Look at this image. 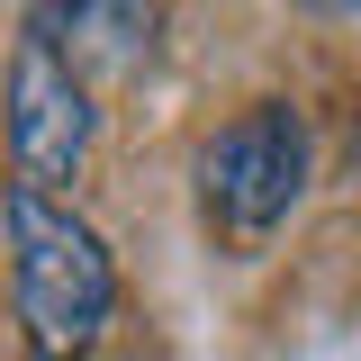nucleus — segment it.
<instances>
[{
  "label": "nucleus",
  "mask_w": 361,
  "mask_h": 361,
  "mask_svg": "<svg viewBox=\"0 0 361 361\" xmlns=\"http://www.w3.org/2000/svg\"><path fill=\"white\" fill-rule=\"evenodd\" d=\"M307 9H334V18H343V9H361V0H307Z\"/></svg>",
  "instance_id": "39448f33"
},
{
  "label": "nucleus",
  "mask_w": 361,
  "mask_h": 361,
  "mask_svg": "<svg viewBox=\"0 0 361 361\" xmlns=\"http://www.w3.org/2000/svg\"><path fill=\"white\" fill-rule=\"evenodd\" d=\"M0 244H9V307L27 361H90L118 325V262L73 199H45L27 180L0 190Z\"/></svg>",
  "instance_id": "f257e3e1"
},
{
  "label": "nucleus",
  "mask_w": 361,
  "mask_h": 361,
  "mask_svg": "<svg viewBox=\"0 0 361 361\" xmlns=\"http://www.w3.org/2000/svg\"><path fill=\"white\" fill-rule=\"evenodd\" d=\"M27 27H37L73 73H135L154 54V0H27Z\"/></svg>",
  "instance_id": "20e7f679"
},
{
  "label": "nucleus",
  "mask_w": 361,
  "mask_h": 361,
  "mask_svg": "<svg viewBox=\"0 0 361 361\" xmlns=\"http://www.w3.org/2000/svg\"><path fill=\"white\" fill-rule=\"evenodd\" d=\"M90 82L37 37L18 27L9 45V73H0V135H9V180H27L45 199H63L90 163Z\"/></svg>",
  "instance_id": "7ed1b4c3"
},
{
  "label": "nucleus",
  "mask_w": 361,
  "mask_h": 361,
  "mask_svg": "<svg viewBox=\"0 0 361 361\" xmlns=\"http://www.w3.org/2000/svg\"><path fill=\"white\" fill-rule=\"evenodd\" d=\"M353 163H361V127H353Z\"/></svg>",
  "instance_id": "423d86ee"
},
{
  "label": "nucleus",
  "mask_w": 361,
  "mask_h": 361,
  "mask_svg": "<svg viewBox=\"0 0 361 361\" xmlns=\"http://www.w3.org/2000/svg\"><path fill=\"white\" fill-rule=\"evenodd\" d=\"M307 180H316V135H307V118L289 99H253V109H235L199 145V208H208V226L235 253L271 244L280 226L298 217Z\"/></svg>",
  "instance_id": "f03ea898"
}]
</instances>
